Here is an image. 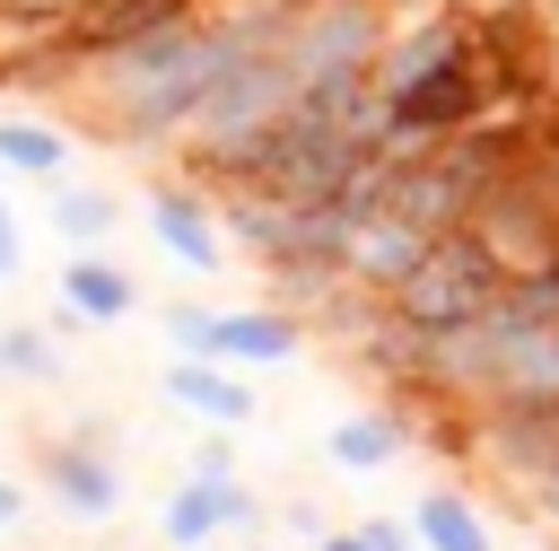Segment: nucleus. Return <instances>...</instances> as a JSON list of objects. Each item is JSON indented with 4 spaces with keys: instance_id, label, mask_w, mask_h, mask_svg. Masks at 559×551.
<instances>
[{
    "instance_id": "nucleus-1",
    "label": "nucleus",
    "mask_w": 559,
    "mask_h": 551,
    "mask_svg": "<svg viewBox=\"0 0 559 551\" xmlns=\"http://www.w3.org/2000/svg\"><path fill=\"white\" fill-rule=\"evenodd\" d=\"M227 52H236V26L218 9H192V17L140 35V44L105 52V61H79L70 87H79V105H87V122L105 140H122V149H183L201 105H210V87H218V70H227Z\"/></svg>"
},
{
    "instance_id": "nucleus-2",
    "label": "nucleus",
    "mask_w": 559,
    "mask_h": 551,
    "mask_svg": "<svg viewBox=\"0 0 559 551\" xmlns=\"http://www.w3.org/2000/svg\"><path fill=\"white\" fill-rule=\"evenodd\" d=\"M498 289H507V271H498V254L472 236V227H445L428 254H419V271L384 297L419 341H437V332H463V324H480L489 306H498Z\"/></svg>"
},
{
    "instance_id": "nucleus-3",
    "label": "nucleus",
    "mask_w": 559,
    "mask_h": 551,
    "mask_svg": "<svg viewBox=\"0 0 559 551\" xmlns=\"http://www.w3.org/2000/svg\"><path fill=\"white\" fill-rule=\"evenodd\" d=\"M148 227L157 245L183 262V271H218L227 262V219H218V192L210 184H148Z\"/></svg>"
},
{
    "instance_id": "nucleus-4",
    "label": "nucleus",
    "mask_w": 559,
    "mask_h": 551,
    "mask_svg": "<svg viewBox=\"0 0 559 551\" xmlns=\"http://www.w3.org/2000/svg\"><path fill=\"white\" fill-rule=\"evenodd\" d=\"M253 525H262V499H253L245 481H201V472H183V490H175L166 516H157V534H166L175 551H201V542H218V534H245V542H253Z\"/></svg>"
},
{
    "instance_id": "nucleus-5",
    "label": "nucleus",
    "mask_w": 559,
    "mask_h": 551,
    "mask_svg": "<svg viewBox=\"0 0 559 551\" xmlns=\"http://www.w3.org/2000/svg\"><path fill=\"white\" fill-rule=\"evenodd\" d=\"M192 9H210V0H87V9H70L61 52L79 70V61H105V52H122V44H140V35H157V26L192 17Z\"/></svg>"
},
{
    "instance_id": "nucleus-6",
    "label": "nucleus",
    "mask_w": 559,
    "mask_h": 551,
    "mask_svg": "<svg viewBox=\"0 0 559 551\" xmlns=\"http://www.w3.org/2000/svg\"><path fill=\"white\" fill-rule=\"evenodd\" d=\"M437 236L419 227V219H402V210H367L358 227H349V254H341V271L358 280V289H376V297H393L411 271H419V254H428Z\"/></svg>"
},
{
    "instance_id": "nucleus-7",
    "label": "nucleus",
    "mask_w": 559,
    "mask_h": 551,
    "mask_svg": "<svg viewBox=\"0 0 559 551\" xmlns=\"http://www.w3.org/2000/svg\"><path fill=\"white\" fill-rule=\"evenodd\" d=\"M44 490L61 499V516H79V525H105L114 507H122V464L105 455V437H61L52 455H44Z\"/></svg>"
},
{
    "instance_id": "nucleus-8",
    "label": "nucleus",
    "mask_w": 559,
    "mask_h": 551,
    "mask_svg": "<svg viewBox=\"0 0 559 551\" xmlns=\"http://www.w3.org/2000/svg\"><path fill=\"white\" fill-rule=\"evenodd\" d=\"M306 350V315L297 306H236V315H218V350L210 359H227V367H288Z\"/></svg>"
},
{
    "instance_id": "nucleus-9",
    "label": "nucleus",
    "mask_w": 559,
    "mask_h": 551,
    "mask_svg": "<svg viewBox=\"0 0 559 551\" xmlns=\"http://www.w3.org/2000/svg\"><path fill=\"white\" fill-rule=\"evenodd\" d=\"M166 402L192 411V420H210V429H245L253 420V385L227 359H175L166 367Z\"/></svg>"
},
{
    "instance_id": "nucleus-10",
    "label": "nucleus",
    "mask_w": 559,
    "mask_h": 551,
    "mask_svg": "<svg viewBox=\"0 0 559 551\" xmlns=\"http://www.w3.org/2000/svg\"><path fill=\"white\" fill-rule=\"evenodd\" d=\"M61 306H70L79 324H122V315L140 306V280H131L122 262H105L96 245H79V254L61 262Z\"/></svg>"
},
{
    "instance_id": "nucleus-11",
    "label": "nucleus",
    "mask_w": 559,
    "mask_h": 551,
    "mask_svg": "<svg viewBox=\"0 0 559 551\" xmlns=\"http://www.w3.org/2000/svg\"><path fill=\"white\" fill-rule=\"evenodd\" d=\"M402 446H411L402 411H349V420L323 437V455H332L341 472H384V464H402Z\"/></svg>"
},
{
    "instance_id": "nucleus-12",
    "label": "nucleus",
    "mask_w": 559,
    "mask_h": 551,
    "mask_svg": "<svg viewBox=\"0 0 559 551\" xmlns=\"http://www.w3.org/2000/svg\"><path fill=\"white\" fill-rule=\"evenodd\" d=\"M0 157H9V175H26V184H61L70 131L44 122V114H0Z\"/></svg>"
},
{
    "instance_id": "nucleus-13",
    "label": "nucleus",
    "mask_w": 559,
    "mask_h": 551,
    "mask_svg": "<svg viewBox=\"0 0 559 551\" xmlns=\"http://www.w3.org/2000/svg\"><path fill=\"white\" fill-rule=\"evenodd\" d=\"M411 525H419V551H498V534L480 525V507L463 490H428L411 507Z\"/></svg>"
},
{
    "instance_id": "nucleus-14",
    "label": "nucleus",
    "mask_w": 559,
    "mask_h": 551,
    "mask_svg": "<svg viewBox=\"0 0 559 551\" xmlns=\"http://www.w3.org/2000/svg\"><path fill=\"white\" fill-rule=\"evenodd\" d=\"M44 192H52L44 210H52V227H61L70 245H105L114 219H122V201H114L105 184H70V175H61V184H44Z\"/></svg>"
},
{
    "instance_id": "nucleus-15",
    "label": "nucleus",
    "mask_w": 559,
    "mask_h": 551,
    "mask_svg": "<svg viewBox=\"0 0 559 551\" xmlns=\"http://www.w3.org/2000/svg\"><path fill=\"white\" fill-rule=\"evenodd\" d=\"M0 367L26 376V385H52V376H61V350H52L44 324H9V332H0Z\"/></svg>"
},
{
    "instance_id": "nucleus-16",
    "label": "nucleus",
    "mask_w": 559,
    "mask_h": 551,
    "mask_svg": "<svg viewBox=\"0 0 559 551\" xmlns=\"http://www.w3.org/2000/svg\"><path fill=\"white\" fill-rule=\"evenodd\" d=\"M157 324H166L175 359H210V350H218V306H192V297H175Z\"/></svg>"
},
{
    "instance_id": "nucleus-17",
    "label": "nucleus",
    "mask_w": 559,
    "mask_h": 551,
    "mask_svg": "<svg viewBox=\"0 0 559 551\" xmlns=\"http://www.w3.org/2000/svg\"><path fill=\"white\" fill-rule=\"evenodd\" d=\"M358 534H367V551H419L411 516H358Z\"/></svg>"
},
{
    "instance_id": "nucleus-18",
    "label": "nucleus",
    "mask_w": 559,
    "mask_h": 551,
    "mask_svg": "<svg viewBox=\"0 0 559 551\" xmlns=\"http://www.w3.org/2000/svg\"><path fill=\"white\" fill-rule=\"evenodd\" d=\"M192 472H201V481H236V446H227V437H201V446H192Z\"/></svg>"
},
{
    "instance_id": "nucleus-19",
    "label": "nucleus",
    "mask_w": 559,
    "mask_h": 551,
    "mask_svg": "<svg viewBox=\"0 0 559 551\" xmlns=\"http://www.w3.org/2000/svg\"><path fill=\"white\" fill-rule=\"evenodd\" d=\"M26 271V245H17V219H9V201H0V280H17Z\"/></svg>"
},
{
    "instance_id": "nucleus-20",
    "label": "nucleus",
    "mask_w": 559,
    "mask_h": 551,
    "mask_svg": "<svg viewBox=\"0 0 559 551\" xmlns=\"http://www.w3.org/2000/svg\"><path fill=\"white\" fill-rule=\"evenodd\" d=\"M533 516H542V525H550V534H559V464H550V472H542V481H533Z\"/></svg>"
},
{
    "instance_id": "nucleus-21",
    "label": "nucleus",
    "mask_w": 559,
    "mask_h": 551,
    "mask_svg": "<svg viewBox=\"0 0 559 551\" xmlns=\"http://www.w3.org/2000/svg\"><path fill=\"white\" fill-rule=\"evenodd\" d=\"M0 9H26V17H70V9H87V0H0Z\"/></svg>"
},
{
    "instance_id": "nucleus-22",
    "label": "nucleus",
    "mask_w": 559,
    "mask_h": 551,
    "mask_svg": "<svg viewBox=\"0 0 559 551\" xmlns=\"http://www.w3.org/2000/svg\"><path fill=\"white\" fill-rule=\"evenodd\" d=\"M17 516H26V490H17V481H0V525H17Z\"/></svg>"
},
{
    "instance_id": "nucleus-23",
    "label": "nucleus",
    "mask_w": 559,
    "mask_h": 551,
    "mask_svg": "<svg viewBox=\"0 0 559 551\" xmlns=\"http://www.w3.org/2000/svg\"><path fill=\"white\" fill-rule=\"evenodd\" d=\"M314 551H367V534H358V525H341V534H323Z\"/></svg>"
},
{
    "instance_id": "nucleus-24",
    "label": "nucleus",
    "mask_w": 559,
    "mask_h": 551,
    "mask_svg": "<svg viewBox=\"0 0 559 551\" xmlns=\"http://www.w3.org/2000/svg\"><path fill=\"white\" fill-rule=\"evenodd\" d=\"M245 551H280V542H245Z\"/></svg>"
},
{
    "instance_id": "nucleus-25",
    "label": "nucleus",
    "mask_w": 559,
    "mask_h": 551,
    "mask_svg": "<svg viewBox=\"0 0 559 551\" xmlns=\"http://www.w3.org/2000/svg\"><path fill=\"white\" fill-rule=\"evenodd\" d=\"M0 184H9V157H0Z\"/></svg>"
},
{
    "instance_id": "nucleus-26",
    "label": "nucleus",
    "mask_w": 559,
    "mask_h": 551,
    "mask_svg": "<svg viewBox=\"0 0 559 551\" xmlns=\"http://www.w3.org/2000/svg\"><path fill=\"white\" fill-rule=\"evenodd\" d=\"M384 9H393V0H384Z\"/></svg>"
}]
</instances>
